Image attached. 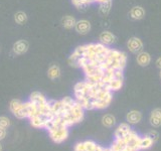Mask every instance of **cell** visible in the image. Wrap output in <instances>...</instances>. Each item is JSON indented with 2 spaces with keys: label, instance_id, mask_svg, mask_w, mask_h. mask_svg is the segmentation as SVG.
<instances>
[{
  "label": "cell",
  "instance_id": "d590c367",
  "mask_svg": "<svg viewBox=\"0 0 161 151\" xmlns=\"http://www.w3.org/2000/svg\"><path fill=\"white\" fill-rule=\"evenodd\" d=\"M0 151H2V145H1V143H0Z\"/></svg>",
  "mask_w": 161,
  "mask_h": 151
},
{
  "label": "cell",
  "instance_id": "484cf974",
  "mask_svg": "<svg viewBox=\"0 0 161 151\" xmlns=\"http://www.w3.org/2000/svg\"><path fill=\"white\" fill-rule=\"evenodd\" d=\"M84 146L86 151H97L98 144L93 140H87L84 141Z\"/></svg>",
  "mask_w": 161,
  "mask_h": 151
},
{
  "label": "cell",
  "instance_id": "ac0fdd59",
  "mask_svg": "<svg viewBox=\"0 0 161 151\" xmlns=\"http://www.w3.org/2000/svg\"><path fill=\"white\" fill-rule=\"evenodd\" d=\"M122 87H123V80L112 79L107 84V88L111 91V92H117V91L122 89Z\"/></svg>",
  "mask_w": 161,
  "mask_h": 151
},
{
  "label": "cell",
  "instance_id": "e575fe53",
  "mask_svg": "<svg viewBox=\"0 0 161 151\" xmlns=\"http://www.w3.org/2000/svg\"><path fill=\"white\" fill-rule=\"evenodd\" d=\"M122 151H133V150H131V149H129L128 147H126V148H124Z\"/></svg>",
  "mask_w": 161,
  "mask_h": 151
},
{
  "label": "cell",
  "instance_id": "d6986e66",
  "mask_svg": "<svg viewBox=\"0 0 161 151\" xmlns=\"http://www.w3.org/2000/svg\"><path fill=\"white\" fill-rule=\"evenodd\" d=\"M126 143L123 138H119V139H115L114 142L111 144L110 146V151H122L124 148H126Z\"/></svg>",
  "mask_w": 161,
  "mask_h": 151
},
{
  "label": "cell",
  "instance_id": "8fae6325",
  "mask_svg": "<svg viewBox=\"0 0 161 151\" xmlns=\"http://www.w3.org/2000/svg\"><path fill=\"white\" fill-rule=\"evenodd\" d=\"M131 130H132V129H131L129 123H121L115 130L114 137H115V139L123 138L124 136L127 135Z\"/></svg>",
  "mask_w": 161,
  "mask_h": 151
},
{
  "label": "cell",
  "instance_id": "f1b7e54d",
  "mask_svg": "<svg viewBox=\"0 0 161 151\" xmlns=\"http://www.w3.org/2000/svg\"><path fill=\"white\" fill-rule=\"evenodd\" d=\"M113 79H117V80H124V74H123V70H114V75H113Z\"/></svg>",
  "mask_w": 161,
  "mask_h": 151
},
{
  "label": "cell",
  "instance_id": "7a4b0ae2",
  "mask_svg": "<svg viewBox=\"0 0 161 151\" xmlns=\"http://www.w3.org/2000/svg\"><path fill=\"white\" fill-rule=\"evenodd\" d=\"M49 137L54 143H63L69 137V128L64 125L60 126H53L48 129Z\"/></svg>",
  "mask_w": 161,
  "mask_h": 151
},
{
  "label": "cell",
  "instance_id": "e0dca14e",
  "mask_svg": "<svg viewBox=\"0 0 161 151\" xmlns=\"http://www.w3.org/2000/svg\"><path fill=\"white\" fill-rule=\"evenodd\" d=\"M60 69L58 64H52L47 70V76L50 80H57L60 77Z\"/></svg>",
  "mask_w": 161,
  "mask_h": 151
},
{
  "label": "cell",
  "instance_id": "ba28073f",
  "mask_svg": "<svg viewBox=\"0 0 161 151\" xmlns=\"http://www.w3.org/2000/svg\"><path fill=\"white\" fill-rule=\"evenodd\" d=\"M29 48V43L27 40L24 39H19L16 42H14L13 47H12V50L15 54L17 55H21L27 53V50Z\"/></svg>",
  "mask_w": 161,
  "mask_h": 151
},
{
  "label": "cell",
  "instance_id": "83f0119b",
  "mask_svg": "<svg viewBox=\"0 0 161 151\" xmlns=\"http://www.w3.org/2000/svg\"><path fill=\"white\" fill-rule=\"evenodd\" d=\"M9 126H10V119L5 117V116H1L0 117V127L7 129Z\"/></svg>",
  "mask_w": 161,
  "mask_h": 151
},
{
  "label": "cell",
  "instance_id": "4fadbf2b",
  "mask_svg": "<svg viewBox=\"0 0 161 151\" xmlns=\"http://www.w3.org/2000/svg\"><path fill=\"white\" fill-rule=\"evenodd\" d=\"M149 122L153 127H160L161 126V108L154 109L150 114Z\"/></svg>",
  "mask_w": 161,
  "mask_h": 151
},
{
  "label": "cell",
  "instance_id": "2e32d148",
  "mask_svg": "<svg viewBox=\"0 0 161 151\" xmlns=\"http://www.w3.org/2000/svg\"><path fill=\"white\" fill-rule=\"evenodd\" d=\"M75 22H77V20H75V18L72 16V15H65V16L62 18V25L65 29L75 28Z\"/></svg>",
  "mask_w": 161,
  "mask_h": 151
},
{
  "label": "cell",
  "instance_id": "4dcf8cb0",
  "mask_svg": "<svg viewBox=\"0 0 161 151\" xmlns=\"http://www.w3.org/2000/svg\"><path fill=\"white\" fill-rule=\"evenodd\" d=\"M74 151H86L85 146H84V142H79V143L75 144Z\"/></svg>",
  "mask_w": 161,
  "mask_h": 151
},
{
  "label": "cell",
  "instance_id": "d6a6232c",
  "mask_svg": "<svg viewBox=\"0 0 161 151\" xmlns=\"http://www.w3.org/2000/svg\"><path fill=\"white\" fill-rule=\"evenodd\" d=\"M155 64H156V67L159 68V69L161 70V57L157 59V60H156V63H155Z\"/></svg>",
  "mask_w": 161,
  "mask_h": 151
},
{
  "label": "cell",
  "instance_id": "44dd1931",
  "mask_svg": "<svg viewBox=\"0 0 161 151\" xmlns=\"http://www.w3.org/2000/svg\"><path fill=\"white\" fill-rule=\"evenodd\" d=\"M111 6H112V0H109V1H106V2H102L100 3V6H99V13L101 16H107L109 14L110 10H111Z\"/></svg>",
  "mask_w": 161,
  "mask_h": 151
},
{
  "label": "cell",
  "instance_id": "8992f818",
  "mask_svg": "<svg viewBox=\"0 0 161 151\" xmlns=\"http://www.w3.org/2000/svg\"><path fill=\"white\" fill-rule=\"evenodd\" d=\"M127 48L132 53H139L143 49V42L139 37L133 36L129 38L127 42Z\"/></svg>",
  "mask_w": 161,
  "mask_h": 151
},
{
  "label": "cell",
  "instance_id": "7c38bea8",
  "mask_svg": "<svg viewBox=\"0 0 161 151\" xmlns=\"http://www.w3.org/2000/svg\"><path fill=\"white\" fill-rule=\"evenodd\" d=\"M141 120H142V114H141L140 111H137V110L130 111L127 114V116H126V121H127V123H129L130 125L138 124Z\"/></svg>",
  "mask_w": 161,
  "mask_h": 151
},
{
  "label": "cell",
  "instance_id": "8d00e7d4",
  "mask_svg": "<svg viewBox=\"0 0 161 151\" xmlns=\"http://www.w3.org/2000/svg\"><path fill=\"white\" fill-rule=\"evenodd\" d=\"M160 78H161V70H160Z\"/></svg>",
  "mask_w": 161,
  "mask_h": 151
},
{
  "label": "cell",
  "instance_id": "4316f807",
  "mask_svg": "<svg viewBox=\"0 0 161 151\" xmlns=\"http://www.w3.org/2000/svg\"><path fill=\"white\" fill-rule=\"evenodd\" d=\"M72 3L75 8L78 10H80V11H85V10H87V8L90 6V5L84 3L83 0H72Z\"/></svg>",
  "mask_w": 161,
  "mask_h": 151
},
{
  "label": "cell",
  "instance_id": "f546056e",
  "mask_svg": "<svg viewBox=\"0 0 161 151\" xmlns=\"http://www.w3.org/2000/svg\"><path fill=\"white\" fill-rule=\"evenodd\" d=\"M147 135L154 141V142H155V141H157L158 138H159V134H158L157 131H155V130H151V131H149Z\"/></svg>",
  "mask_w": 161,
  "mask_h": 151
},
{
  "label": "cell",
  "instance_id": "cb8c5ba5",
  "mask_svg": "<svg viewBox=\"0 0 161 151\" xmlns=\"http://www.w3.org/2000/svg\"><path fill=\"white\" fill-rule=\"evenodd\" d=\"M15 117L18 119H23V118H28V113L26 110V106H25L24 103H22V105L20 106V108L13 114Z\"/></svg>",
  "mask_w": 161,
  "mask_h": 151
},
{
  "label": "cell",
  "instance_id": "836d02e7",
  "mask_svg": "<svg viewBox=\"0 0 161 151\" xmlns=\"http://www.w3.org/2000/svg\"><path fill=\"white\" fill-rule=\"evenodd\" d=\"M106 1H109V0H95V2H98V3H102V2H106Z\"/></svg>",
  "mask_w": 161,
  "mask_h": 151
},
{
  "label": "cell",
  "instance_id": "6da1fadb",
  "mask_svg": "<svg viewBox=\"0 0 161 151\" xmlns=\"http://www.w3.org/2000/svg\"><path fill=\"white\" fill-rule=\"evenodd\" d=\"M127 64V54L118 49L109 48L107 59L102 64V69L112 68L114 70H124Z\"/></svg>",
  "mask_w": 161,
  "mask_h": 151
},
{
  "label": "cell",
  "instance_id": "5bb4252c",
  "mask_svg": "<svg viewBox=\"0 0 161 151\" xmlns=\"http://www.w3.org/2000/svg\"><path fill=\"white\" fill-rule=\"evenodd\" d=\"M129 16L133 20L143 19L145 16V10L142 6H134L131 8L130 12H129Z\"/></svg>",
  "mask_w": 161,
  "mask_h": 151
},
{
  "label": "cell",
  "instance_id": "9c48e42d",
  "mask_svg": "<svg viewBox=\"0 0 161 151\" xmlns=\"http://www.w3.org/2000/svg\"><path fill=\"white\" fill-rule=\"evenodd\" d=\"M75 31H77L80 35L88 34L90 32V30H91V22L87 19L78 20V21L75 22Z\"/></svg>",
  "mask_w": 161,
  "mask_h": 151
},
{
  "label": "cell",
  "instance_id": "9a60e30c",
  "mask_svg": "<svg viewBox=\"0 0 161 151\" xmlns=\"http://www.w3.org/2000/svg\"><path fill=\"white\" fill-rule=\"evenodd\" d=\"M136 60H137V64L140 67H147L151 63V55L146 52H141L137 53Z\"/></svg>",
  "mask_w": 161,
  "mask_h": 151
},
{
  "label": "cell",
  "instance_id": "3957f363",
  "mask_svg": "<svg viewBox=\"0 0 161 151\" xmlns=\"http://www.w3.org/2000/svg\"><path fill=\"white\" fill-rule=\"evenodd\" d=\"M123 139L126 143V146H127L129 149L133 150V151H140V139H141V137L137 132L131 130L127 135L124 136Z\"/></svg>",
  "mask_w": 161,
  "mask_h": 151
},
{
  "label": "cell",
  "instance_id": "1f68e13d",
  "mask_svg": "<svg viewBox=\"0 0 161 151\" xmlns=\"http://www.w3.org/2000/svg\"><path fill=\"white\" fill-rule=\"evenodd\" d=\"M5 137H6V129L0 127V141H2Z\"/></svg>",
  "mask_w": 161,
  "mask_h": 151
},
{
  "label": "cell",
  "instance_id": "ffe728a7",
  "mask_svg": "<svg viewBox=\"0 0 161 151\" xmlns=\"http://www.w3.org/2000/svg\"><path fill=\"white\" fill-rule=\"evenodd\" d=\"M153 144H154V141L151 139L148 135L143 136V137H141L140 139V151L151 148L153 146Z\"/></svg>",
  "mask_w": 161,
  "mask_h": 151
},
{
  "label": "cell",
  "instance_id": "7402d4cb",
  "mask_svg": "<svg viewBox=\"0 0 161 151\" xmlns=\"http://www.w3.org/2000/svg\"><path fill=\"white\" fill-rule=\"evenodd\" d=\"M102 124L105 126V127H108V128L113 127V126L116 124V118L111 114H106L102 118Z\"/></svg>",
  "mask_w": 161,
  "mask_h": 151
},
{
  "label": "cell",
  "instance_id": "603a6c76",
  "mask_svg": "<svg viewBox=\"0 0 161 151\" xmlns=\"http://www.w3.org/2000/svg\"><path fill=\"white\" fill-rule=\"evenodd\" d=\"M14 21L19 25H23L27 21V14L24 11H17L14 15Z\"/></svg>",
  "mask_w": 161,
  "mask_h": 151
},
{
  "label": "cell",
  "instance_id": "5b68a950",
  "mask_svg": "<svg viewBox=\"0 0 161 151\" xmlns=\"http://www.w3.org/2000/svg\"><path fill=\"white\" fill-rule=\"evenodd\" d=\"M29 101L36 105L38 110L42 109L49 103V101L44 97V95L42 93H40V92H33L30 94Z\"/></svg>",
  "mask_w": 161,
  "mask_h": 151
},
{
  "label": "cell",
  "instance_id": "52a82bcc",
  "mask_svg": "<svg viewBox=\"0 0 161 151\" xmlns=\"http://www.w3.org/2000/svg\"><path fill=\"white\" fill-rule=\"evenodd\" d=\"M112 100H113V93H110L109 95H107L104 98L93 100L92 102H93L94 109L103 110V109L108 108L111 104V102H112Z\"/></svg>",
  "mask_w": 161,
  "mask_h": 151
},
{
  "label": "cell",
  "instance_id": "30bf717a",
  "mask_svg": "<svg viewBox=\"0 0 161 151\" xmlns=\"http://www.w3.org/2000/svg\"><path fill=\"white\" fill-rule=\"evenodd\" d=\"M99 40L101 43H103L105 45H111L113 44L116 42V36L115 34H113L111 31H108V30H105V31H102L99 35Z\"/></svg>",
  "mask_w": 161,
  "mask_h": 151
},
{
  "label": "cell",
  "instance_id": "d4e9b609",
  "mask_svg": "<svg viewBox=\"0 0 161 151\" xmlns=\"http://www.w3.org/2000/svg\"><path fill=\"white\" fill-rule=\"evenodd\" d=\"M21 105H22V102L20 100L13 99V100L10 101V103H9V110L11 111L12 114H14L20 108V106H21Z\"/></svg>",
  "mask_w": 161,
  "mask_h": 151
},
{
  "label": "cell",
  "instance_id": "277c9868",
  "mask_svg": "<svg viewBox=\"0 0 161 151\" xmlns=\"http://www.w3.org/2000/svg\"><path fill=\"white\" fill-rule=\"evenodd\" d=\"M89 89H90V84L86 80L75 84V87H74L75 100H79L80 98L88 97Z\"/></svg>",
  "mask_w": 161,
  "mask_h": 151
}]
</instances>
